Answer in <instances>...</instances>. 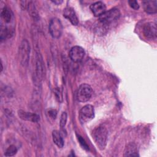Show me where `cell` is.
I'll return each instance as SVG.
<instances>
[{"label": "cell", "instance_id": "cell-1", "mask_svg": "<svg viewBox=\"0 0 157 157\" xmlns=\"http://www.w3.org/2000/svg\"><path fill=\"white\" fill-rule=\"evenodd\" d=\"M93 139L99 149H104L107 139V129L103 126L96 128L93 131Z\"/></svg>", "mask_w": 157, "mask_h": 157}, {"label": "cell", "instance_id": "cell-2", "mask_svg": "<svg viewBox=\"0 0 157 157\" xmlns=\"http://www.w3.org/2000/svg\"><path fill=\"white\" fill-rule=\"evenodd\" d=\"M30 55V45L27 40L23 39L20 46L18 49V56L20 64L26 67L28 64L29 59Z\"/></svg>", "mask_w": 157, "mask_h": 157}, {"label": "cell", "instance_id": "cell-3", "mask_svg": "<svg viewBox=\"0 0 157 157\" xmlns=\"http://www.w3.org/2000/svg\"><path fill=\"white\" fill-rule=\"evenodd\" d=\"M120 12L118 9L113 8L108 11H105L99 17V21L104 26L110 24L119 18Z\"/></svg>", "mask_w": 157, "mask_h": 157}, {"label": "cell", "instance_id": "cell-4", "mask_svg": "<svg viewBox=\"0 0 157 157\" xmlns=\"http://www.w3.org/2000/svg\"><path fill=\"white\" fill-rule=\"evenodd\" d=\"M93 90L91 86L86 83H82L77 89V99L79 102H85L90 99Z\"/></svg>", "mask_w": 157, "mask_h": 157}, {"label": "cell", "instance_id": "cell-5", "mask_svg": "<svg viewBox=\"0 0 157 157\" xmlns=\"http://www.w3.org/2000/svg\"><path fill=\"white\" fill-rule=\"evenodd\" d=\"M49 32L52 37L58 39L60 37L63 33V25L58 18H53L49 23Z\"/></svg>", "mask_w": 157, "mask_h": 157}, {"label": "cell", "instance_id": "cell-6", "mask_svg": "<svg viewBox=\"0 0 157 157\" xmlns=\"http://www.w3.org/2000/svg\"><path fill=\"white\" fill-rule=\"evenodd\" d=\"M94 117V107L90 104L84 105L80 111L79 118L82 123H86Z\"/></svg>", "mask_w": 157, "mask_h": 157}, {"label": "cell", "instance_id": "cell-7", "mask_svg": "<svg viewBox=\"0 0 157 157\" xmlns=\"http://www.w3.org/2000/svg\"><path fill=\"white\" fill-rule=\"evenodd\" d=\"M36 78L38 82H40L45 75V66L42 57L40 53H37L36 56Z\"/></svg>", "mask_w": 157, "mask_h": 157}, {"label": "cell", "instance_id": "cell-8", "mask_svg": "<svg viewBox=\"0 0 157 157\" xmlns=\"http://www.w3.org/2000/svg\"><path fill=\"white\" fill-rule=\"evenodd\" d=\"M143 34L147 39H155L157 35L156 24L154 22H148L146 23L143 28Z\"/></svg>", "mask_w": 157, "mask_h": 157}, {"label": "cell", "instance_id": "cell-9", "mask_svg": "<svg viewBox=\"0 0 157 157\" xmlns=\"http://www.w3.org/2000/svg\"><path fill=\"white\" fill-rule=\"evenodd\" d=\"M85 53V50L82 47L74 46L72 47L69 51V57L72 61L78 63L83 59Z\"/></svg>", "mask_w": 157, "mask_h": 157}, {"label": "cell", "instance_id": "cell-10", "mask_svg": "<svg viewBox=\"0 0 157 157\" xmlns=\"http://www.w3.org/2000/svg\"><path fill=\"white\" fill-rule=\"evenodd\" d=\"M18 115L23 120L28 121L31 122H38L40 120V117L34 113H31L23 110H20L18 111Z\"/></svg>", "mask_w": 157, "mask_h": 157}, {"label": "cell", "instance_id": "cell-11", "mask_svg": "<svg viewBox=\"0 0 157 157\" xmlns=\"http://www.w3.org/2000/svg\"><path fill=\"white\" fill-rule=\"evenodd\" d=\"M90 9L95 17H100L106 11L105 4L101 1H98L92 4Z\"/></svg>", "mask_w": 157, "mask_h": 157}, {"label": "cell", "instance_id": "cell-12", "mask_svg": "<svg viewBox=\"0 0 157 157\" xmlns=\"http://www.w3.org/2000/svg\"><path fill=\"white\" fill-rule=\"evenodd\" d=\"M63 16L69 20L73 25H78V19L73 8L70 7H66L63 11Z\"/></svg>", "mask_w": 157, "mask_h": 157}, {"label": "cell", "instance_id": "cell-13", "mask_svg": "<svg viewBox=\"0 0 157 157\" xmlns=\"http://www.w3.org/2000/svg\"><path fill=\"white\" fill-rule=\"evenodd\" d=\"M143 8L145 12L149 14L155 13L157 11V1H144L142 2Z\"/></svg>", "mask_w": 157, "mask_h": 157}, {"label": "cell", "instance_id": "cell-14", "mask_svg": "<svg viewBox=\"0 0 157 157\" xmlns=\"http://www.w3.org/2000/svg\"><path fill=\"white\" fill-rule=\"evenodd\" d=\"M124 156H139L138 153H137V149L136 145L133 144L131 143L129 144L124 151Z\"/></svg>", "mask_w": 157, "mask_h": 157}, {"label": "cell", "instance_id": "cell-15", "mask_svg": "<svg viewBox=\"0 0 157 157\" xmlns=\"http://www.w3.org/2000/svg\"><path fill=\"white\" fill-rule=\"evenodd\" d=\"M52 138L53 142L59 148H62L64 145V140L59 131L55 130L52 132Z\"/></svg>", "mask_w": 157, "mask_h": 157}, {"label": "cell", "instance_id": "cell-16", "mask_svg": "<svg viewBox=\"0 0 157 157\" xmlns=\"http://www.w3.org/2000/svg\"><path fill=\"white\" fill-rule=\"evenodd\" d=\"M29 14L31 15V17L36 20H37L39 19V14L37 12V10H36L35 4L33 1H29L27 4V7Z\"/></svg>", "mask_w": 157, "mask_h": 157}, {"label": "cell", "instance_id": "cell-17", "mask_svg": "<svg viewBox=\"0 0 157 157\" xmlns=\"http://www.w3.org/2000/svg\"><path fill=\"white\" fill-rule=\"evenodd\" d=\"M12 13L10 10V9H9L7 7H4L3 8V9L1 11V17L2 20L6 23H10L12 19Z\"/></svg>", "mask_w": 157, "mask_h": 157}, {"label": "cell", "instance_id": "cell-18", "mask_svg": "<svg viewBox=\"0 0 157 157\" xmlns=\"http://www.w3.org/2000/svg\"><path fill=\"white\" fill-rule=\"evenodd\" d=\"M12 35H13V31L6 26H3L2 25H1L0 32V38L1 40H4L7 37H10V36Z\"/></svg>", "mask_w": 157, "mask_h": 157}, {"label": "cell", "instance_id": "cell-19", "mask_svg": "<svg viewBox=\"0 0 157 157\" xmlns=\"http://www.w3.org/2000/svg\"><path fill=\"white\" fill-rule=\"evenodd\" d=\"M17 147L13 145H11L7 148V150L5 152V156H12L15 155L17 153Z\"/></svg>", "mask_w": 157, "mask_h": 157}, {"label": "cell", "instance_id": "cell-20", "mask_svg": "<svg viewBox=\"0 0 157 157\" xmlns=\"http://www.w3.org/2000/svg\"><path fill=\"white\" fill-rule=\"evenodd\" d=\"M66 121H67V113L64 112L62 113L61 115V118H60V123H59V125L61 128H64L66 124Z\"/></svg>", "mask_w": 157, "mask_h": 157}, {"label": "cell", "instance_id": "cell-21", "mask_svg": "<svg viewBox=\"0 0 157 157\" xmlns=\"http://www.w3.org/2000/svg\"><path fill=\"white\" fill-rule=\"evenodd\" d=\"M128 4H129V6L134 10H138L139 9V5L137 1H136L130 0L128 1Z\"/></svg>", "mask_w": 157, "mask_h": 157}, {"label": "cell", "instance_id": "cell-22", "mask_svg": "<svg viewBox=\"0 0 157 157\" xmlns=\"http://www.w3.org/2000/svg\"><path fill=\"white\" fill-rule=\"evenodd\" d=\"M78 141H79L80 144V145H82V147H83V148H84V149H85V150H88V149H89L88 145L86 144V143L85 142V140H84L82 137L78 136Z\"/></svg>", "mask_w": 157, "mask_h": 157}, {"label": "cell", "instance_id": "cell-23", "mask_svg": "<svg viewBox=\"0 0 157 157\" xmlns=\"http://www.w3.org/2000/svg\"><path fill=\"white\" fill-rule=\"evenodd\" d=\"M47 113L48 115V116L52 118V119H55L56 118V115H57V112L56 110L55 109H50L48 110L47 112Z\"/></svg>", "mask_w": 157, "mask_h": 157}, {"label": "cell", "instance_id": "cell-24", "mask_svg": "<svg viewBox=\"0 0 157 157\" xmlns=\"http://www.w3.org/2000/svg\"><path fill=\"white\" fill-rule=\"evenodd\" d=\"M52 2L57 4V5H59V4H60L63 2V1H61V0H55V1H52Z\"/></svg>", "mask_w": 157, "mask_h": 157}]
</instances>
